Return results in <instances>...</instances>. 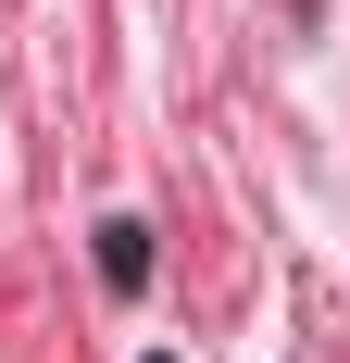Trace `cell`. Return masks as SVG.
I'll use <instances>...</instances> for the list:
<instances>
[{
  "mask_svg": "<svg viewBox=\"0 0 350 363\" xmlns=\"http://www.w3.org/2000/svg\"><path fill=\"white\" fill-rule=\"evenodd\" d=\"M150 363H175V351H150Z\"/></svg>",
  "mask_w": 350,
  "mask_h": 363,
  "instance_id": "7a4b0ae2",
  "label": "cell"
},
{
  "mask_svg": "<svg viewBox=\"0 0 350 363\" xmlns=\"http://www.w3.org/2000/svg\"><path fill=\"white\" fill-rule=\"evenodd\" d=\"M101 289H113V301H138V289H150V225H138V213H113V225H101Z\"/></svg>",
  "mask_w": 350,
  "mask_h": 363,
  "instance_id": "6da1fadb",
  "label": "cell"
}]
</instances>
